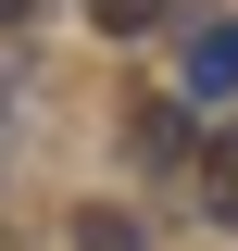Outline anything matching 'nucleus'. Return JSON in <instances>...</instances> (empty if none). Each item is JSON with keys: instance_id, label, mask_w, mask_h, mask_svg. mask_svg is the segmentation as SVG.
Masks as SVG:
<instances>
[{"instance_id": "obj_1", "label": "nucleus", "mask_w": 238, "mask_h": 251, "mask_svg": "<svg viewBox=\"0 0 238 251\" xmlns=\"http://www.w3.org/2000/svg\"><path fill=\"white\" fill-rule=\"evenodd\" d=\"M125 151H138V163H201V138H188L176 100H138V113H125Z\"/></svg>"}, {"instance_id": "obj_2", "label": "nucleus", "mask_w": 238, "mask_h": 251, "mask_svg": "<svg viewBox=\"0 0 238 251\" xmlns=\"http://www.w3.org/2000/svg\"><path fill=\"white\" fill-rule=\"evenodd\" d=\"M188 176H201V214H213V226H238V126H213Z\"/></svg>"}, {"instance_id": "obj_3", "label": "nucleus", "mask_w": 238, "mask_h": 251, "mask_svg": "<svg viewBox=\"0 0 238 251\" xmlns=\"http://www.w3.org/2000/svg\"><path fill=\"white\" fill-rule=\"evenodd\" d=\"M88 25L100 38H150V25H176V0H88Z\"/></svg>"}, {"instance_id": "obj_4", "label": "nucleus", "mask_w": 238, "mask_h": 251, "mask_svg": "<svg viewBox=\"0 0 238 251\" xmlns=\"http://www.w3.org/2000/svg\"><path fill=\"white\" fill-rule=\"evenodd\" d=\"M188 88H238V25H201V50H188Z\"/></svg>"}, {"instance_id": "obj_5", "label": "nucleus", "mask_w": 238, "mask_h": 251, "mask_svg": "<svg viewBox=\"0 0 238 251\" xmlns=\"http://www.w3.org/2000/svg\"><path fill=\"white\" fill-rule=\"evenodd\" d=\"M75 251H138V214H113V201H88V214H75Z\"/></svg>"}, {"instance_id": "obj_6", "label": "nucleus", "mask_w": 238, "mask_h": 251, "mask_svg": "<svg viewBox=\"0 0 238 251\" xmlns=\"http://www.w3.org/2000/svg\"><path fill=\"white\" fill-rule=\"evenodd\" d=\"M38 13H50V0H0V25H38Z\"/></svg>"}]
</instances>
